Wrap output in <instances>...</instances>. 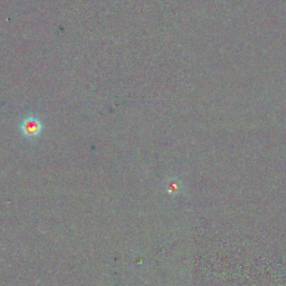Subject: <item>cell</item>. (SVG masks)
Here are the masks:
<instances>
[{
    "label": "cell",
    "mask_w": 286,
    "mask_h": 286,
    "mask_svg": "<svg viewBox=\"0 0 286 286\" xmlns=\"http://www.w3.org/2000/svg\"><path fill=\"white\" fill-rule=\"evenodd\" d=\"M19 130L25 137L29 140H35L40 137L43 132L42 121L35 115H29L25 118L19 125Z\"/></svg>",
    "instance_id": "obj_1"
}]
</instances>
